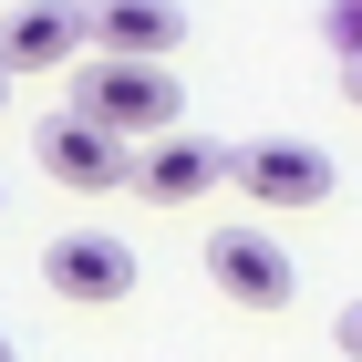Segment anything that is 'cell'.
Returning a JSON list of instances; mask_svg holds the SVG:
<instances>
[{
	"instance_id": "cell-1",
	"label": "cell",
	"mask_w": 362,
	"mask_h": 362,
	"mask_svg": "<svg viewBox=\"0 0 362 362\" xmlns=\"http://www.w3.org/2000/svg\"><path fill=\"white\" fill-rule=\"evenodd\" d=\"M73 114L83 124H104V135H124V145H166V124H176V73L166 62H114V52H93V62H73Z\"/></svg>"
},
{
	"instance_id": "cell-2",
	"label": "cell",
	"mask_w": 362,
	"mask_h": 362,
	"mask_svg": "<svg viewBox=\"0 0 362 362\" xmlns=\"http://www.w3.org/2000/svg\"><path fill=\"white\" fill-rule=\"evenodd\" d=\"M31 156H42V176H52V187H73V197H114V187H135V166H145V156H135L124 135L83 124L73 104L31 124Z\"/></svg>"
},
{
	"instance_id": "cell-3",
	"label": "cell",
	"mask_w": 362,
	"mask_h": 362,
	"mask_svg": "<svg viewBox=\"0 0 362 362\" xmlns=\"http://www.w3.org/2000/svg\"><path fill=\"white\" fill-rule=\"evenodd\" d=\"M228 187L259 197V207H321L341 176H332V156L300 145V135H249V145H228Z\"/></svg>"
},
{
	"instance_id": "cell-4",
	"label": "cell",
	"mask_w": 362,
	"mask_h": 362,
	"mask_svg": "<svg viewBox=\"0 0 362 362\" xmlns=\"http://www.w3.org/2000/svg\"><path fill=\"white\" fill-rule=\"evenodd\" d=\"M93 0H11L0 11V73H52V62H93Z\"/></svg>"
},
{
	"instance_id": "cell-5",
	"label": "cell",
	"mask_w": 362,
	"mask_h": 362,
	"mask_svg": "<svg viewBox=\"0 0 362 362\" xmlns=\"http://www.w3.org/2000/svg\"><path fill=\"white\" fill-rule=\"evenodd\" d=\"M42 279H52L62 300L104 310V300H124V290H135V249H124L114 228H62L52 249H42Z\"/></svg>"
},
{
	"instance_id": "cell-6",
	"label": "cell",
	"mask_w": 362,
	"mask_h": 362,
	"mask_svg": "<svg viewBox=\"0 0 362 362\" xmlns=\"http://www.w3.org/2000/svg\"><path fill=\"white\" fill-rule=\"evenodd\" d=\"M207 279H218L238 310H279L290 300V249H279L269 228H207Z\"/></svg>"
},
{
	"instance_id": "cell-7",
	"label": "cell",
	"mask_w": 362,
	"mask_h": 362,
	"mask_svg": "<svg viewBox=\"0 0 362 362\" xmlns=\"http://www.w3.org/2000/svg\"><path fill=\"white\" fill-rule=\"evenodd\" d=\"M176 42H187V0H93V52L166 62Z\"/></svg>"
},
{
	"instance_id": "cell-8",
	"label": "cell",
	"mask_w": 362,
	"mask_h": 362,
	"mask_svg": "<svg viewBox=\"0 0 362 362\" xmlns=\"http://www.w3.org/2000/svg\"><path fill=\"white\" fill-rule=\"evenodd\" d=\"M218 176H228V145H207V135H166V145H145L135 197H156V207H197Z\"/></svg>"
},
{
	"instance_id": "cell-9",
	"label": "cell",
	"mask_w": 362,
	"mask_h": 362,
	"mask_svg": "<svg viewBox=\"0 0 362 362\" xmlns=\"http://www.w3.org/2000/svg\"><path fill=\"white\" fill-rule=\"evenodd\" d=\"M321 31H332L341 62H362V0H321Z\"/></svg>"
},
{
	"instance_id": "cell-10",
	"label": "cell",
	"mask_w": 362,
	"mask_h": 362,
	"mask_svg": "<svg viewBox=\"0 0 362 362\" xmlns=\"http://www.w3.org/2000/svg\"><path fill=\"white\" fill-rule=\"evenodd\" d=\"M332 341H341V352L362 362V300H352V310H341V321H332Z\"/></svg>"
},
{
	"instance_id": "cell-11",
	"label": "cell",
	"mask_w": 362,
	"mask_h": 362,
	"mask_svg": "<svg viewBox=\"0 0 362 362\" xmlns=\"http://www.w3.org/2000/svg\"><path fill=\"white\" fill-rule=\"evenodd\" d=\"M341 93H352V104H362V62H341Z\"/></svg>"
},
{
	"instance_id": "cell-12",
	"label": "cell",
	"mask_w": 362,
	"mask_h": 362,
	"mask_svg": "<svg viewBox=\"0 0 362 362\" xmlns=\"http://www.w3.org/2000/svg\"><path fill=\"white\" fill-rule=\"evenodd\" d=\"M0 362H21V352H11V332H0Z\"/></svg>"
},
{
	"instance_id": "cell-13",
	"label": "cell",
	"mask_w": 362,
	"mask_h": 362,
	"mask_svg": "<svg viewBox=\"0 0 362 362\" xmlns=\"http://www.w3.org/2000/svg\"><path fill=\"white\" fill-rule=\"evenodd\" d=\"M0 104H11V73H0Z\"/></svg>"
}]
</instances>
